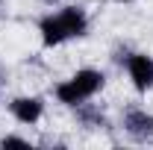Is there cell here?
<instances>
[{"mask_svg": "<svg viewBox=\"0 0 153 150\" xmlns=\"http://www.w3.org/2000/svg\"><path fill=\"white\" fill-rule=\"evenodd\" d=\"M103 88H106V74L100 68H76L68 79H59L53 85V97L59 106L76 109L85 100H94Z\"/></svg>", "mask_w": 153, "mask_h": 150, "instance_id": "1", "label": "cell"}, {"mask_svg": "<svg viewBox=\"0 0 153 150\" xmlns=\"http://www.w3.org/2000/svg\"><path fill=\"white\" fill-rule=\"evenodd\" d=\"M121 65L127 71V79L138 94L153 91V53L147 50H127L121 56Z\"/></svg>", "mask_w": 153, "mask_h": 150, "instance_id": "2", "label": "cell"}, {"mask_svg": "<svg viewBox=\"0 0 153 150\" xmlns=\"http://www.w3.org/2000/svg\"><path fill=\"white\" fill-rule=\"evenodd\" d=\"M121 130L135 144H150L153 141V112L144 106H130L121 115Z\"/></svg>", "mask_w": 153, "mask_h": 150, "instance_id": "3", "label": "cell"}, {"mask_svg": "<svg viewBox=\"0 0 153 150\" xmlns=\"http://www.w3.org/2000/svg\"><path fill=\"white\" fill-rule=\"evenodd\" d=\"M6 109L12 115V121H18L21 127H36L47 112V103L38 94H18V97H12L6 103Z\"/></svg>", "mask_w": 153, "mask_h": 150, "instance_id": "4", "label": "cell"}, {"mask_svg": "<svg viewBox=\"0 0 153 150\" xmlns=\"http://www.w3.org/2000/svg\"><path fill=\"white\" fill-rule=\"evenodd\" d=\"M56 12H59V18H62V24H65L71 41H79V38L88 36L91 18H88L85 6H79V3H62V6H56Z\"/></svg>", "mask_w": 153, "mask_h": 150, "instance_id": "5", "label": "cell"}, {"mask_svg": "<svg viewBox=\"0 0 153 150\" xmlns=\"http://www.w3.org/2000/svg\"><path fill=\"white\" fill-rule=\"evenodd\" d=\"M38 41H41L44 50H56V47H62V44L71 41L65 24L59 18V12H47V15L38 18Z\"/></svg>", "mask_w": 153, "mask_h": 150, "instance_id": "6", "label": "cell"}, {"mask_svg": "<svg viewBox=\"0 0 153 150\" xmlns=\"http://www.w3.org/2000/svg\"><path fill=\"white\" fill-rule=\"evenodd\" d=\"M76 121L85 127V130H109V118L106 112H100V106H94L91 100H85L82 106H76Z\"/></svg>", "mask_w": 153, "mask_h": 150, "instance_id": "7", "label": "cell"}, {"mask_svg": "<svg viewBox=\"0 0 153 150\" xmlns=\"http://www.w3.org/2000/svg\"><path fill=\"white\" fill-rule=\"evenodd\" d=\"M0 147H33V141L27 135H3L0 138Z\"/></svg>", "mask_w": 153, "mask_h": 150, "instance_id": "8", "label": "cell"}, {"mask_svg": "<svg viewBox=\"0 0 153 150\" xmlns=\"http://www.w3.org/2000/svg\"><path fill=\"white\" fill-rule=\"evenodd\" d=\"M38 3H44V6H50V9H56V6H62L65 0H38Z\"/></svg>", "mask_w": 153, "mask_h": 150, "instance_id": "9", "label": "cell"}, {"mask_svg": "<svg viewBox=\"0 0 153 150\" xmlns=\"http://www.w3.org/2000/svg\"><path fill=\"white\" fill-rule=\"evenodd\" d=\"M112 3H118V6H130V3H135V0H112Z\"/></svg>", "mask_w": 153, "mask_h": 150, "instance_id": "10", "label": "cell"}, {"mask_svg": "<svg viewBox=\"0 0 153 150\" xmlns=\"http://www.w3.org/2000/svg\"><path fill=\"white\" fill-rule=\"evenodd\" d=\"M0 97H3V88H0Z\"/></svg>", "mask_w": 153, "mask_h": 150, "instance_id": "11", "label": "cell"}, {"mask_svg": "<svg viewBox=\"0 0 153 150\" xmlns=\"http://www.w3.org/2000/svg\"><path fill=\"white\" fill-rule=\"evenodd\" d=\"M0 6H3V0H0Z\"/></svg>", "mask_w": 153, "mask_h": 150, "instance_id": "12", "label": "cell"}]
</instances>
